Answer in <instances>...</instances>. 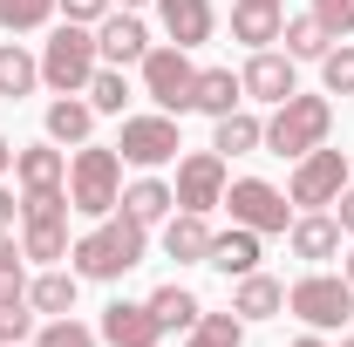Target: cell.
Masks as SVG:
<instances>
[{"mask_svg": "<svg viewBox=\"0 0 354 347\" xmlns=\"http://www.w3.org/2000/svg\"><path fill=\"white\" fill-rule=\"evenodd\" d=\"M143 245H150V225L109 212V218H95V232H82L68 245V259H75V279H123V272L143 265Z\"/></svg>", "mask_w": 354, "mask_h": 347, "instance_id": "1", "label": "cell"}, {"mask_svg": "<svg viewBox=\"0 0 354 347\" xmlns=\"http://www.w3.org/2000/svg\"><path fill=\"white\" fill-rule=\"evenodd\" d=\"M68 205L82 218H109L123 205V157L109 143H75V164H68Z\"/></svg>", "mask_w": 354, "mask_h": 347, "instance_id": "2", "label": "cell"}, {"mask_svg": "<svg viewBox=\"0 0 354 347\" xmlns=\"http://www.w3.org/2000/svg\"><path fill=\"white\" fill-rule=\"evenodd\" d=\"M95 68H102L95 35H88L82 21H62V28L48 35V48H41V82L55 88V95H82Z\"/></svg>", "mask_w": 354, "mask_h": 347, "instance_id": "3", "label": "cell"}, {"mask_svg": "<svg viewBox=\"0 0 354 347\" xmlns=\"http://www.w3.org/2000/svg\"><path fill=\"white\" fill-rule=\"evenodd\" d=\"M334 130V102L327 95H286L279 109H272V123H266V150L272 157H307L320 150Z\"/></svg>", "mask_w": 354, "mask_h": 347, "instance_id": "4", "label": "cell"}, {"mask_svg": "<svg viewBox=\"0 0 354 347\" xmlns=\"http://www.w3.org/2000/svg\"><path fill=\"white\" fill-rule=\"evenodd\" d=\"M286 306L307 320L313 334H327V327H348L354 320V286H348V272H307V279H293Z\"/></svg>", "mask_w": 354, "mask_h": 347, "instance_id": "5", "label": "cell"}, {"mask_svg": "<svg viewBox=\"0 0 354 347\" xmlns=\"http://www.w3.org/2000/svg\"><path fill=\"white\" fill-rule=\"evenodd\" d=\"M225 205H232V225H245V232H259V238H286V191H272L266 177H232L225 184Z\"/></svg>", "mask_w": 354, "mask_h": 347, "instance_id": "6", "label": "cell"}, {"mask_svg": "<svg viewBox=\"0 0 354 347\" xmlns=\"http://www.w3.org/2000/svg\"><path fill=\"white\" fill-rule=\"evenodd\" d=\"M348 191V150H307V157H293V184H286V205H307V212H320V205H334Z\"/></svg>", "mask_w": 354, "mask_h": 347, "instance_id": "7", "label": "cell"}, {"mask_svg": "<svg viewBox=\"0 0 354 347\" xmlns=\"http://www.w3.org/2000/svg\"><path fill=\"white\" fill-rule=\"evenodd\" d=\"M191 82H198V68H191V48H150L143 55V95L164 109V116H184L191 109Z\"/></svg>", "mask_w": 354, "mask_h": 347, "instance_id": "8", "label": "cell"}, {"mask_svg": "<svg viewBox=\"0 0 354 347\" xmlns=\"http://www.w3.org/2000/svg\"><path fill=\"white\" fill-rule=\"evenodd\" d=\"M177 150V116H123V136H116V157L136 164V171H157V164H171Z\"/></svg>", "mask_w": 354, "mask_h": 347, "instance_id": "9", "label": "cell"}, {"mask_svg": "<svg viewBox=\"0 0 354 347\" xmlns=\"http://www.w3.org/2000/svg\"><path fill=\"white\" fill-rule=\"evenodd\" d=\"M171 198H177V212H218V205H225V157H218V150H191V157H177Z\"/></svg>", "mask_w": 354, "mask_h": 347, "instance_id": "10", "label": "cell"}, {"mask_svg": "<svg viewBox=\"0 0 354 347\" xmlns=\"http://www.w3.org/2000/svg\"><path fill=\"white\" fill-rule=\"evenodd\" d=\"M239 82H245V95L252 102H286V95H300V62L293 55H279V48H252V62L239 68Z\"/></svg>", "mask_w": 354, "mask_h": 347, "instance_id": "11", "label": "cell"}, {"mask_svg": "<svg viewBox=\"0 0 354 347\" xmlns=\"http://www.w3.org/2000/svg\"><path fill=\"white\" fill-rule=\"evenodd\" d=\"M109 347H157V313H150V300H109L102 306V327H95Z\"/></svg>", "mask_w": 354, "mask_h": 347, "instance_id": "12", "label": "cell"}, {"mask_svg": "<svg viewBox=\"0 0 354 347\" xmlns=\"http://www.w3.org/2000/svg\"><path fill=\"white\" fill-rule=\"evenodd\" d=\"M95 48H102V62H109V68H123V62H143V55H150V28L136 21L130 7H123V14H102V28H95Z\"/></svg>", "mask_w": 354, "mask_h": 347, "instance_id": "13", "label": "cell"}, {"mask_svg": "<svg viewBox=\"0 0 354 347\" xmlns=\"http://www.w3.org/2000/svg\"><path fill=\"white\" fill-rule=\"evenodd\" d=\"M14 177H21V198H35V191H68V157H62L55 143H28V150H14Z\"/></svg>", "mask_w": 354, "mask_h": 347, "instance_id": "14", "label": "cell"}, {"mask_svg": "<svg viewBox=\"0 0 354 347\" xmlns=\"http://www.w3.org/2000/svg\"><path fill=\"white\" fill-rule=\"evenodd\" d=\"M157 21H164V35H171L177 48H205L212 28H218L212 0H157Z\"/></svg>", "mask_w": 354, "mask_h": 347, "instance_id": "15", "label": "cell"}, {"mask_svg": "<svg viewBox=\"0 0 354 347\" xmlns=\"http://www.w3.org/2000/svg\"><path fill=\"white\" fill-rule=\"evenodd\" d=\"M286 245H293V259H307V265L334 259V252H341V218H327V212L293 218V225H286Z\"/></svg>", "mask_w": 354, "mask_h": 347, "instance_id": "16", "label": "cell"}, {"mask_svg": "<svg viewBox=\"0 0 354 347\" xmlns=\"http://www.w3.org/2000/svg\"><path fill=\"white\" fill-rule=\"evenodd\" d=\"M205 265H218L225 279H245V272H259V232H245V225L212 232V252H205Z\"/></svg>", "mask_w": 354, "mask_h": 347, "instance_id": "17", "label": "cell"}, {"mask_svg": "<svg viewBox=\"0 0 354 347\" xmlns=\"http://www.w3.org/2000/svg\"><path fill=\"white\" fill-rule=\"evenodd\" d=\"M164 252H171L177 265H205V252H212V225H205V212H171V218H164Z\"/></svg>", "mask_w": 354, "mask_h": 347, "instance_id": "18", "label": "cell"}, {"mask_svg": "<svg viewBox=\"0 0 354 347\" xmlns=\"http://www.w3.org/2000/svg\"><path fill=\"white\" fill-rule=\"evenodd\" d=\"M239 102H245V82H239L232 68H198V82H191V109H205V116L218 123V116H232Z\"/></svg>", "mask_w": 354, "mask_h": 347, "instance_id": "19", "label": "cell"}, {"mask_svg": "<svg viewBox=\"0 0 354 347\" xmlns=\"http://www.w3.org/2000/svg\"><path fill=\"white\" fill-rule=\"evenodd\" d=\"M232 313H239L245 327H252V320H272V313H286V286L266 279V272H245L239 293H232Z\"/></svg>", "mask_w": 354, "mask_h": 347, "instance_id": "20", "label": "cell"}, {"mask_svg": "<svg viewBox=\"0 0 354 347\" xmlns=\"http://www.w3.org/2000/svg\"><path fill=\"white\" fill-rule=\"evenodd\" d=\"M212 150L218 157H252V150H266V123L252 109H232V116H218V130H212Z\"/></svg>", "mask_w": 354, "mask_h": 347, "instance_id": "21", "label": "cell"}, {"mask_svg": "<svg viewBox=\"0 0 354 347\" xmlns=\"http://www.w3.org/2000/svg\"><path fill=\"white\" fill-rule=\"evenodd\" d=\"M150 313H157L164 334H191V327L205 320V306H198L191 286H157V293H150Z\"/></svg>", "mask_w": 354, "mask_h": 347, "instance_id": "22", "label": "cell"}, {"mask_svg": "<svg viewBox=\"0 0 354 347\" xmlns=\"http://www.w3.org/2000/svg\"><path fill=\"white\" fill-rule=\"evenodd\" d=\"M21 252L41 265L68 259V218H21Z\"/></svg>", "mask_w": 354, "mask_h": 347, "instance_id": "23", "label": "cell"}, {"mask_svg": "<svg viewBox=\"0 0 354 347\" xmlns=\"http://www.w3.org/2000/svg\"><path fill=\"white\" fill-rule=\"evenodd\" d=\"M88 136H95V102H75V95L48 102V143H88Z\"/></svg>", "mask_w": 354, "mask_h": 347, "instance_id": "24", "label": "cell"}, {"mask_svg": "<svg viewBox=\"0 0 354 347\" xmlns=\"http://www.w3.org/2000/svg\"><path fill=\"white\" fill-rule=\"evenodd\" d=\"M171 212H177V198H171V184H157V177H136L123 191V218H136V225H164Z\"/></svg>", "mask_w": 354, "mask_h": 347, "instance_id": "25", "label": "cell"}, {"mask_svg": "<svg viewBox=\"0 0 354 347\" xmlns=\"http://www.w3.org/2000/svg\"><path fill=\"white\" fill-rule=\"evenodd\" d=\"M35 82H41V62H35L21 41H0V95L21 102V95H35Z\"/></svg>", "mask_w": 354, "mask_h": 347, "instance_id": "26", "label": "cell"}, {"mask_svg": "<svg viewBox=\"0 0 354 347\" xmlns=\"http://www.w3.org/2000/svg\"><path fill=\"white\" fill-rule=\"evenodd\" d=\"M279 28H286L279 7H232V41H245V48H272Z\"/></svg>", "mask_w": 354, "mask_h": 347, "instance_id": "27", "label": "cell"}, {"mask_svg": "<svg viewBox=\"0 0 354 347\" xmlns=\"http://www.w3.org/2000/svg\"><path fill=\"white\" fill-rule=\"evenodd\" d=\"M28 306H35V313H48V320L75 313V272H55V265H48L41 279L28 286Z\"/></svg>", "mask_w": 354, "mask_h": 347, "instance_id": "28", "label": "cell"}, {"mask_svg": "<svg viewBox=\"0 0 354 347\" xmlns=\"http://www.w3.org/2000/svg\"><path fill=\"white\" fill-rule=\"evenodd\" d=\"M279 41H286V55H293V62H320V55L334 48V35H327L313 14H293V21L279 28Z\"/></svg>", "mask_w": 354, "mask_h": 347, "instance_id": "29", "label": "cell"}, {"mask_svg": "<svg viewBox=\"0 0 354 347\" xmlns=\"http://www.w3.org/2000/svg\"><path fill=\"white\" fill-rule=\"evenodd\" d=\"M82 95L95 102V116H123V102H130V82H123V68H109V62H102V68L88 75Z\"/></svg>", "mask_w": 354, "mask_h": 347, "instance_id": "30", "label": "cell"}, {"mask_svg": "<svg viewBox=\"0 0 354 347\" xmlns=\"http://www.w3.org/2000/svg\"><path fill=\"white\" fill-rule=\"evenodd\" d=\"M191 347H245V320L239 313H205L191 327Z\"/></svg>", "mask_w": 354, "mask_h": 347, "instance_id": "31", "label": "cell"}, {"mask_svg": "<svg viewBox=\"0 0 354 347\" xmlns=\"http://www.w3.org/2000/svg\"><path fill=\"white\" fill-rule=\"evenodd\" d=\"M35 347H102V334H95V327H82L75 313H62V320H48L41 334H35Z\"/></svg>", "mask_w": 354, "mask_h": 347, "instance_id": "32", "label": "cell"}, {"mask_svg": "<svg viewBox=\"0 0 354 347\" xmlns=\"http://www.w3.org/2000/svg\"><path fill=\"white\" fill-rule=\"evenodd\" d=\"M35 334V306H28V293H7L0 300V347H21Z\"/></svg>", "mask_w": 354, "mask_h": 347, "instance_id": "33", "label": "cell"}, {"mask_svg": "<svg viewBox=\"0 0 354 347\" xmlns=\"http://www.w3.org/2000/svg\"><path fill=\"white\" fill-rule=\"evenodd\" d=\"M320 82H327V95H354V41L320 55Z\"/></svg>", "mask_w": 354, "mask_h": 347, "instance_id": "34", "label": "cell"}, {"mask_svg": "<svg viewBox=\"0 0 354 347\" xmlns=\"http://www.w3.org/2000/svg\"><path fill=\"white\" fill-rule=\"evenodd\" d=\"M7 293H28V252H21L14 232H0V300Z\"/></svg>", "mask_w": 354, "mask_h": 347, "instance_id": "35", "label": "cell"}, {"mask_svg": "<svg viewBox=\"0 0 354 347\" xmlns=\"http://www.w3.org/2000/svg\"><path fill=\"white\" fill-rule=\"evenodd\" d=\"M48 14H55V0H0V21H7L14 35H28V28H41Z\"/></svg>", "mask_w": 354, "mask_h": 347, "instance_id": "36", "label": "cell"}, {"mask_svg": "<svg viewBox=\"0 0 354 347\" xmlns=\"http://www.w3.org/2000/svg\"><path fill=\"white\" fill-rule=\"evenodd\" d=\"M313 21L327 35H354V0H313Z\"/></svg>", "mask_w": 354, "mask_h": 347, "instance_id": "37", "label": "cell"}, {"mask_svg": "<svg viewBox=\"0 0 354 347\" xmlns=\"http://www.w3.org/2000/svg\"><path fill=\"white\" fill-rule=\"evenodd\" d=\"M55 7H62V14H68V21H102V14H109V0H55Z\"/></svg>", "mask_w": 354, "mask_h": 347, "instance_id": "38", "label": "cell"}, {"mask_svg": "<svg viewBox=\"0 0 354 347\" xmlns=\"http://www.w3.org/2000/svg\"><path fill=\"white\" fill-rule=\"evenodd\" d=\"M334 205H341V232H354V184L341 191V198H334Z\"/></svg>", "mask_w": 354, "mask_h": 347, "instance_id": "39", "label": "cell"}, {"mask_svg": "<svg viewBox=\"0 0 354 347\" xmlns=\"http://www.w3.org/2000/svg\"><path fill=\"white\" fill-rule=\"evenodd\" d=\"M14 212H21V205H14V191H0V232H14Z\"/></svg>", "mask_w": 354, "mask_h": 347, "instance_id": "40", "label": "cell"}, {"mask_svg": "<svg viewBox=\"0 0 354 347\" xmlns=\"http://www.w3.org/2000/svg\"><path fill=\"white\" fill-rule=\"evenodd\" d=\"M7 164H14V143H7V136H0V171H7Z\"/></svg>", "mask_w": 354, "mask_h": 347, "instance_id": "41", "label": "cell"}, {"mask_svg": "<svg viewBox=\"0 0 354 347\" xmlns=\"http://www.w3.org/2000/svg\"><path fill=\"white\" fill-rule=\"evenodd\" d=\"M293 347H327V341H320V334H300V341H293Z\"/></svg>", "mask_w": 354, "mask_h": 347, "instance_id": "42", "label": "cell"}, {"mask_svg": "<svg viewBox=\"0 0 354 347\" xmlns=\"http://www.w3.org/2000/svg\"><path fill=\"white\" fill-rule=\"evenodd\" d=\"M232 7H279V0H232Z\"/></svg>", "mask_w": 354, "mask_h": 347, "instance_id": "43", "label": "cell"}, {"mask_svg": "<svg viewBox=\"0 0 354 347\" xmlns=\"http://www.w3.org/2000/svg\"><path fill=\"white\" fill-rule=\"evenodd\" d=\"M123 7H130V14H136V7H150V0H123Z\"/></svg>", "mask_w": 354, "mask_h": 347, "instance_id": "44", "label": "cell"}, {"mask_svg": "<svg viewBox=\"0 0 354 347\" xmlns=\"http://www.w3.org/2000/svg\"><path fill=\"white\" fill-rule=\"evenodd\" d=\"M348 286H354V252H348Z\"/></svg>", "mask_w": 354, "mask_h": 347, "instance_id": "45", "label": "cell"}, {"mask_svg": "<svg viewBox=\"0 0 354 347\" xmlns=\"http://www.w3.org/2000/svg\"><path fill=\"white\" fill-rule=\"evenodd\" d=\"M341 347H354V334H348V341H341Z\"/></svg>", "mask_w": 354, "mask_h": 347, "instance_id": "46", "label": "cell"}]
</instances>
